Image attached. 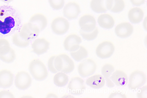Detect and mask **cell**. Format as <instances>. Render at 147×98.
<instances>
[{
  "label": "cell",
  "mask_w": 147,
  "mask_h": 98,
  "mask_svg": "<svg viewBox=\"0 0 147 98\" xmlns=\"http://www.w3.org/2000/svg\"><path fill=\"white\" fill-rule=\"evenodd\" d=\"M22 26L21 16L16 10L10 6L0 7V35L14 33Z\"/></svg>",
  "instance_id": "cell-1"
},
{
  "label": "cell",
  "mask_w": 147,
  "mask_h": 98,
  "mask_svg": "<svg viewBox=\"0 0 147 98\" xmlns=\"http://www.w3.org/2000/svg\"><path fill=\"white\" fill-rule=\"evenodd\" d=\"M79 23L81 28L80 33L84 39L91 41L97 37L98 31L96 27V20L93 16L84 15L80 18Z\"/></svg>",
  "instance_id": "cell-2"
},
{
  "label": "cell",
  "mask_w": 147,
  "mask_h": 98,
  "mask_svg": "<svg viewBox=\"0 0 147 98\" xmlns=\"http://www.w3.org/2000/svg\"><path fill=\"white\" fill-rule=\"evenodd\" d=\"M29 69L33 78L38 81H43L48 76V71L45 64L38 59H34L31 61Z\"/></svg>",
  "instance_id": "cell-3"
},
{
  "label": "cell",
  "mask_w": 147,
  "mask_h": 98,
  "mask_svg": "<svg viewBox=\"0 0 147 98\" xmlns=\"http://www.w3.org/2000/svg\"><path fill=\"white\" fill-rule=\"evenodd\" d=\"M55 68L58 71L69 73L75 68L73 60L67 54H63L56 56L54 60Z\"/></svg>",
  "instance_id": "cell-4"
},
{
  "label": "cell",
  "mask_w": 147,
  "mask_h": 98,
  "mask_svg": "<svg viewBox=\"0 0 147 98\" xmlns=\"http://www.w3.org/2000/svg\"><path fill=\"white\" fill-rule=\"evenodd\" d=\"M29 27L36 33L39 34L40 32L46 27L47 21L43 15L38 14L32 16L28 23Z\"/></svg>",
  "instance_id": "cell-5"
},
{
  "label": "cell",
  "mask_w": 147,
  "mask_h": 98,
  "mask_svg": "<svg viewBox=\"0 0 147 98\" xmlns=\"http://www.w3.org/2000/svg\"><path fill=\"white\" fill-rule=\"evenodd\" d=\"M146 80V76L143 72L138 70H135L130 75L128 87L132 90L139 89L145 83Z\"/></svg>",
  "instance_id": "cell-6"
},
{
  "label": "cell",
  "mask_w": 147,
  "mask_h": 98,
  "mask_svg": "<svg viewBox=\"0 0 147 98\" xmlns=\"http://www.w3.org/2000/svg\"><path fill=\"white\" fill-rule=\"evenodd\" d=\"M96 65L90 58H87L79 65L78 70L79 75L83 77H86L92 75L95 71Z\"/></svg>",
  "instance_id": "cell-7"
},
{
  "label": "cell",
  "mask_w": 147,
  "mask_h": 98,
  "mask_svg": "<svg viewBox=\"0 0 147 98\" xmlns=\"http://www.w3.org/2000/svg\"><path fill=\"white\" fill-rule=\"evenodd\" d=\"M32 78L27 72L22 71L19 72L16 76L15 83L16 87L21 90L28 88L32 83Z\"/></svg>",
  "instance_id": "cell-8"
},
{
  "label": "cell",
  "mask_w": 147,
  "mask_h": 98,
  "mask_svg": "<svg viewBox=\"0 0 147 98\" xmlns=\"http://www.w3.org/2000/svg\"><path fill=\"white\" fill-rule=\"evenodd\" d=\"M115 51V47L112 43L105 41L100 44L97 47L96 52L97 56L102 59L111 57Z\"/></svg>",
  "instance_id": "cell-9"
},
{
  "label": "cell",
  "mask_w": 147,
  "mask_h": 98,
  "mask_svg": "<svg viewBox=\"0 0 147 98\" xmlns=\"http://www.w3.org/2000/svg\"><path fill=\"white\" fill-rule=\"evenodd\" d=\"M69 92L74 95H79L82 94L86 89L84 80L78 77L72 78L68 85Z\"/></svg>",
  "instance_id": "cell-10"
},
{
  "label": "cell",
  "mask_w": 147,
  "mask_h": 98,
  "mask_svg": "<svg viewBox=\"0 0 147 98\" xmlns=\"http://www.w3.org/2000/svg\"><path fill=\"white\" fill-rule=\"evenodd\" d=\"M69 24L65 19L61 17L54 19L51 24V28L53 32L58 35H63L68 30Z\"/></svg>",
  "instance_id": "cell-11"
},
{
  "label": "cell",
  "mask_w": 147,
  "mask_h": 98,
  "mask_svg": "<svg viewBox=\"0 0 147 98\" xmlns=\"http://www.w3.org/2000/svg\"><path fill=\"white\" fill-rule=\"evenodd\" d=\"M82 40L80 37L76 34L67 36L64 42V46L66 50L70 52L74 51L80 46Z\"/></svg>",
  "instance_id": "cell-12"
},
{
  "label": "cell",
  "mask_w": 147,
  "mask_h": 98,
  "mask_svg": "<svg viewBox=\"0 0 147 98\" xmlns=\"http://www.w3.org/2000/svg\"><path fill=\"white\" fill-rule=\"evenodd\" d=\"M81 12L79 6L74 2L67 4L64 8L63 13L64 16L69 20L76 19Z\"/></svg>",
  "instance_id": "cell-13"
},
{
  "label": "cell",
  "mask_w": 147,
  "mask_h": 98,
  "mask_svg": "<svg viewBox=\"0 0 147 98\" xmlns=\"http://www.w3.org/2000/svg\"><path fill=\"white\" fill-rule=\"evenodd\" d=\"M14 76L10 70L4 69L0 70V87L3 88L10 87L13 85Z\"/></svg>",
  "instance_id": "cell-14"
},
{
  "label": "cell",
  "mask_w": 147,
  "mask_h": 98,
  "mask_svg": "<svg viewBox=\"0 0 147 98\" xmlns=\"http://www.w3.org/2000/svg\"><path fill=\"white\" fill-rule=\"evenodd\" d=\"M49 43L44 38L35 40L32 44L33 52L38 55L46 53L49 47Z\"/></svg>",
  "instance_id": "cell-15"
},
{
  "label": "cell",
  "mask_w": 147,
  "mask_h": 98,
  "mask_svg": "<svg viewBox=\"0 0 147 98\" xmlns=\"http://www.w3.org/2000/svg\"><path fill=\"white\" fill-rule=\"evenodd\" d=\"M133 28L130 23L127 22L121 23L116 27L115 31L116 35L119 37L125 38L132 34Z\"/></svg>",
  "instance_id": "cell-16"
},
{
  "label": "cell",
  "mask_w": 147,
  "mask_h": 98,
  "mask_svg": "<svg viewBox=\"0 0 147 98\" xmlns=\"http://www.w3.org/2000/svg\"><path fill=\"white\" fill-rule=\"evenodd\" d=\"M110 79L112 82L118 86H124L126 85L128 81L126 74L121 70H117L111 75Z\"/></svg>",
  "instance_id": "cell-17"
},
{
  "label": "cell",
  "mask_w": 147,
  "mask_h": 98,
  "mask_svg": "<svg viewBox=\"0 0 147 98\" xmlns=\"http://www.w3.org/2000/svg\"><path fill=\"white\" fill-rule=\"evenodd\" d=\"M18 32L22 38L30 42L31 40L36 38L39 34L31 29L28 23L22 25Z\"/></svg>",
  "instance_id": "cell-18"
},
{
  "label": "cell",
  "mask_w": 147,
  "mask_h": 98,
  "mask_svg": "<svg viewBox=\"0 0 147 98\" xmlns=\"http://www.w3.org/2000/svg\"><path fill=\"white\" fill-rule=\"evenodd\" d=\"M105 83L104 78L101 75H95L88 78L86 81V84L94 89L102 87Z\"/></svg>",
  "instance_id": "cell-19"
},
{
  "label": "cell",
  "mask_w": 147,
  "mask_h": 98,
  "mask_svg": "<svg viewBox=\"0 0 147 98\" xmlns=\"http://www.w3.org/2000/svg\"><path fill=\"white\" fill-rule=\"evenodd\" d=\"M107 10L112 12L117 13L121 12L125 7L123 0H106Z\"/></svg>",
  "instance_id": "cell-20"
},
{
  "label": "cell",
  "mask_w": 147,
  "mask_h": 98,
  "mask_svg": "<svg viewBox=\"0 0 147 98\" xmlns=\"http://www.w3.org/2000/svg\"><path fill=\"white\" fill-rule=\"evenodd\" d=\"M144 13L140 8H134L131 9L128 13V17L130 21L134 24L139 23L142 20Z\"/></svg>",
  "instance_id": "cell-21"
},
{
  "label": "cell",
  "mask_w": 147,
  "mask_h": 98,
  "mask_svg": "<svg viewBox=\"0 0 147 98\" xmlns=\"http://www.w3.org/2000/svg\"><path fill=\"white\" fill-rule=\"evenodd\" d=\"M114 70V66L110 64H106L104 65L101 69L102 73L106 79L107 86L110 88L113 87L115 85L110 79Z\"/></svg>",
  "instance_id": "cell-22"
},
{
  "label": "cell",
  "mask_w": 147,
  "mask_h": 98,
  "mask_svg": "<svg viewBox=\"0 0 147 98\" xmlns=\"http://www.w3.org/2000/svg\"><path fill=\"white\" fill-rule=\"evenodd\" d=\"M98 22L100 27L106 29L112 28L115 24L113 18L111 16L107 14L100 15L98 18Z\"/></svg>",
  "instance_id": "cell-23"
},
{
  "label": "cell",
  "mask_w": 147,
  "mask_h": 98,
  "mask_svg": "<svg viewBox=\"0 0 147 98\" xmlns=\"http://www.w3.org/2000/svg\"><path fill=\"white\" fill-rule=\"evenodd\" d=\"M106 0H92L90 7L94 12L97 13H105L107 11Z\"/></svg>",
  "instance_id": "cell-24"
},
{
  "label": "cell",
  "mask_w": 147,
  "mask_h": 98,
  "mask_svg": "<svg viewBox=\"0 0 147 98\" xmlns=\"http://www.w3.org/2000/svg\"><path fill=\"white\" fill-rule=\"evenodd\" d=\"M54 84L59 87L65 86L69 81L68 76L64 72H60L57 73L53 78Z\"/></svg>",
  "instance_id": "cell-25"
},
{
  "label": "cell",
  "mask_w": 147,
  "mask_h": 98,
  "mask_svg": "<svg viewBox=\"0 0 147 98\" xmlns=\"http://www.w3.org/2000/svg\"><path fill=\"white\" fill-rule=\"evenodd\" d=\"M70 54L75 60L79 62L86 58L88 55V53L87 50L84 47L80 46L76 50L71 52Z\"/></svg>",
  "instance_id": "cell-26"
},
{
  "label": "cell",
  "mask_w": 147,
  "mask_h": 98,
  "mask_svg": "<svg viewBox=\"0 0 147 98\" xmlns=\"http://www.w3.org/2000/svg\"><path fill=\"white\" fill-rule=\"evenodd\" d=\"M12 41L15 46L20 48L27 47L30 42L22 38L18 32L13 34L12 37Z\"/></svg>",
  "instance_id": "cell-27"
},
{
  "label": "cell",
  "mask_w": 147,
  "mask_h": 98,
  "mask_svg": "<svg viewBox=\"0 0 147 98\" xmlns=\"http://www.w3.org/2000/svg\"><path fill=\"white\" fill-rule=\"evenodd\" d=\"M9 41L4 38H0V55L8 53L11 49Z\"/></svg>",
  "instance_id": "cell-28"
},
{
  "label": "cell",
  "mask_w": 147,
  "mask_h": 98,
  "mask_svg": "<svg viewBox=\"0 0 147 98\" xmlns=\"http://www.w3.org/2000/svg\"><path fill=\"white\" fill-rule=\"evenodd\" d=\"M16 57L15 51L12 48L7 53L3 55H0V59L5 62L8 63L13 62Z\"/></svg>",
  "instance_id": "cell-29"
},
{
  "label": "cell",
  "mask_w": 147,
  "mask_h": 98,
  "mask_svg": "<svg viewBox=\"0 0 147 98\" xmlns=\"http://www.w3.org/2000/svg\"><path fill=\"white\" fill-rule=\"evenodd\" d=\"M49 1L52 8L57 10L61 9L65 3L64 0H49Z\"/></svg>",
  "instance_id": "cell-30"
},
{
  "label": "cell",
  "mask_w": 147,
  "mask_h": 98,
  "mask_svg": "<svg viewBox=\"0 0 147 98\" xmlns=\"http://www.w3.org/2000/svg\"><path fill=\"white\" fill-rule=\"evenodd\" d=\"M56 56H53L51 57L48 60V67L50 71L54 73L58 72L55 68L54 64V60Z\"/></svg>",
  "instance_id": "cell-31"
},
{
  "label": "cell",
  "mask_w": 147,
  "mask_h": 98,
  "mask_svg": "<svg viewBox=\"0 0 147 98\" xmlns=\"http://www.w3.org/2000/svg\"><path fill=\"white\" fill-rule=\"evenodd\" d=\"M14 94L11 92L7 90L0 91V98H14Z\"/></svg>",
  "instance_id": "cell-32"
},
{
  "label": "cell",
  "mask_w": 147,
  "mask_h": 98,
  "mask_svg": "<svg viewBox=\"0 0 147 98\" xmlns=\"http://www.w3.org/2000/svg\"><path fill=\"white\" fill-rule=\"evenodd\" d=\"M138 98H147V86L140 88L137 93Z\"/></svg>",
  "instance_id": "cell-33"
},
{
  "label": "cell",
  "mask_w": 147,
  "mask_h": 98,
  "mask_svg": "<svg viewBox=\"0 0 147 98\" xmlns=\"http://www.w3.org/2000/svg\"><path fill=\"white\" fill-rule=\"evenodd\" d=\"M109 98H126V96L125 94L121 93L115 92L111 93L109 96Z\"/></svg>",
  "instance_id": "cell-34"
},
{
  "label": "cell",
  "mask_w": 147,
  "mask_h": 98,
  "mask_svg": "<svg viewBox=\"0 0 147 98\" xmlns=\"http://www.w3.org/2000/svg\"><path fill=\"white\" fill-rule=\"evenodd\" d=\"M132 4L135 6H139L144 3L145 0H130Z\"/></svg>",
  "instance_id": "cell-35"
},
{
  "label": "cell",
  "mask_w": 147,
  "mask_h": 98,
  "mask_svg": "<svg viewBox=\"0 0 147 98\" xmlns=\"http://www.w3.org/2000/svg\"><path fill=\"white\" fill-rule=\"evenodd\" d=\"M0 1L5 3H9L12 1L13 0H0Z\"/></svg>",
  "instance_id": "cell-36"
}]
</instances>
